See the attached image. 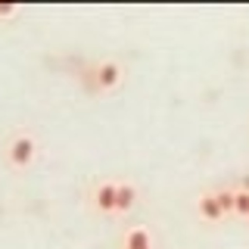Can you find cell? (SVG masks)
Returning <instances> with one entry per match:
<instances>
[{"instance_id":"7","label":"cell","mask_w":249,"mask_h":249,"mask_svg":"<svg viewBox=\"0 0 249 249\" xmlns=\"http://www.w3.org/2000/svg\"><path fill=\"white\" fill-rule=\"evenodd\" d=\"M218 209H221V212H228V209H233V199H237V193H218Z\"/></svg>"},{"instance_id":"6","label":"cell","mask_w":249,"mask_h":249,"mask_svg":"<svg viewBox=\"0 0 249 249\" xmlns=\"http://www.w3.org/2000/svg\"><path fill=\"white\" fill-rule=\"evenodd\" d=\"M128 249H146V233H143V231H131Z\"/></svg>"},{"instance_id":"9","label":"cell","mask_w":249,"mask_h":249,"mask_svg":"<svg viewBox=\"0 0 249 249\" xmlns=\"http://www.w3.org/2000/svg\"><path fill=\"white\" fill-rule=\"evenodd\" d=\"M13 13V6H0V16H10Z\"/></svg>"},{"instance_id":"1","label":"cell","mask_w":249,"mask_h":249,"mask_svg":"<svg viewBox=\"0 0 249 249\" xmlns=\"http://www.w3.org/2000/svg\"><path fill=\"white\" fill-rule=\"evenodd\" d=\"M35 159V140L31 137H16L10 143V162L13 165H28V162Z\"/></svg>"},{"instance_id":"5","label":"cell","mask_w":249,"mask_h":249,"mask_svg":"<svg viewBox=\"0 0 249 249\" xmlns=\"http://www.w3.org/2000/svg\"><path fill=\"white\" fill-rule=\"evenodd\" d=\"M199 212L206 215L209 221H215V218L221 215V209H218V199H215V196H202V199H199Z\"/></svg>"},{"instance_id":"3","label":"cell","mask_w":249,"mask_h":249,"mask_svg":"<svg viewBox=\"0 0 249 249\" xmlns=\"http://www.w3.org/2000/svg\"><path fill=\"white\" fill-rule=\"evenodd\" d=\"M97 206L103 209V212H112V209H115V187L112 184H103L97 190Z\"/></svg>"},{"instance_id":"4","label":"cell","mask_w":249,"mask_h":249,"mask_svg":"<svg viewBox=\"0 0 249 249\" xmlns=\"http://www.w3.org/2000/svg\"><path fill=\"white\" fill-rule=\"evenodd\" d=\"M131 202H134V187H128V184L115 187V209L124 212V209H131Z\"/></svg>"},{"instance_id":"8","label":"cell","mask_w":249,"mask_h":249,"mask_svg":"<svg viewBox=\"0 0 249 249\" xmlns=\"http://www.w3.org/2000/svg\"><path fill=\"white\" fill-rule=\"evenodd\" d=\"M233 209H237V212H243V215H249V193H237Z\"/></svg>"},{"instance_id":"2","label":"cell","mask_w":249,"mask_h":249,"mask_svg":"<svg viewBox=\"0 0 249 249\" xmlns=\"http://www.w3.org/2000/svg\"><path fill=\"white\" fill-rule=\"evenodd\" d=\"M115 81H119V66L106 62V66L97 69V84H100V88H112Z\"/></svg>"}]
</instances>
